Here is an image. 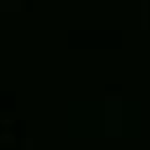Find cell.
I'll return each instance as SVG.
<instances>
[{
  "instance_id": "6da1fadb",
  "label": "cell",
  "mask_w": 150,
  "mask_h": 150,
  "mask_svg": "<svg viewBox=\"0 0 150 150\" xmlns=\"http://www.w3.org/2000/svg\"><path fill=\"white\" fill-rule=\"evenodd\" d=\"M0 143H2V145H12V143H14V136H12V134H7V131H5V134H0Z\"/></svg>"
}]
</instances>
